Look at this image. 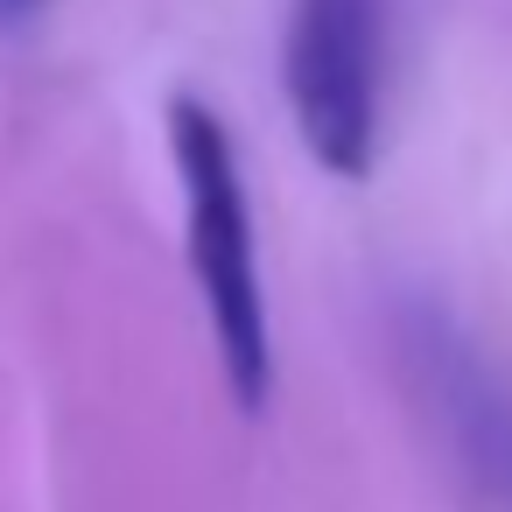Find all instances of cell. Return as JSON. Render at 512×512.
I'll use <instances>...</instances> for the list:
<instances>
[{
  "label": "cell",
  "instance_id": "cell-1",
  "mask_svg": "<svg viewBox=\"0 0 512 512\" xmlns=\"http://www.w3.org/2000/svg\"><path fill=\"white\" fill-rule=\"evenodd\" d=\"M169 155H176V183H183L190 274H197V295H204V316H211V337H218L232 407L267 414V400H274V323H267L246 169L232 155L225 120L190 92L169 99Z\"/></svg>",
  "mask_w": 512,
  "mask_h": 512
},
{
  "label": "cell",
  "instance_id": "cell-2",
  "mask_svg": "<svg viewBox=\"0 0 512 512\" xmlns=\"http://www.w3.org/2000/svg\"><path fill=\"white\" fill-rule=\"evenodd\" d=\"M281 92L309 162L337 183H365L386 113V0H295Z\"/></svg>",
  "mask_w": 512,
  "mask_h": 512
},
{
  "label": "cell",
  "instance_id": "cell-3",
  "mask_svg": "<svg viewBox=\"0 0 512 512\" xmlns=\"http://www.w3.org/2000/svg\"><path fill=\"white\" fill-rule=\"evenodd\" d=\"M50 8V0H0V29H22V22H36Z\"/></svg>",
  "mask_w": 512,
  "mask_h": 512
}]
</instances>
